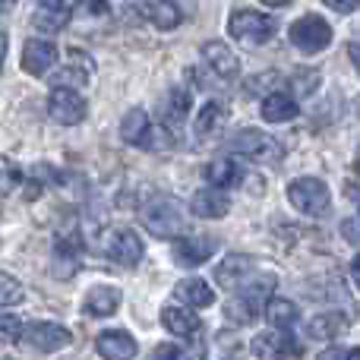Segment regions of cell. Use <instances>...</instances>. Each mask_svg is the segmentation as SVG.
<instances>
[{
  "instance_id": "39",
  "label": "cell",
  "mask_w": 360,
  "mask_h": 360,
  "mask_svg": "<svg viewBox=\"0 0 360 360\" xmlns=\"http://www.w3.org/2000/svg\"><path fill=\"white\" fill-rule=\"evenodd\" d=\"M351 278H354V285L360 288V256H357L354 262H351Z\"/></svg>"
},
{
  "instance_id": "13",
  "label": "cell",
  "mask_w": 360,
  "mask_h": 360,
  "mask_svg": "<svg viewBox=\"0 0 360 360\" xmlns=\"http://www.w3.org/2000/svg\"><path fill=\"white\" fill-rule=\"evenodd\" d=\"M57 63V48L44 38H29L22 48V70L29 76H44Z\"/></svg>"
},
{
  "instance_id": "1",
  "label": "cell",
  "mask_w": 360,
  "mask_h": 360,
  "mask_svg": "<svg viewBox=\"0 0 360 360\" xmlns=\"http://www.w3.org/2000/svg\"><path fill=\"white\" fill-rule=\"evenodd\" d=\"M143 224L152 237H162V240L171 237V240H177L180 231L186 228V209L174 196H152L143 205Z\"/></svg>"
},
{
  "instance_id": "7",
  "label": "cell",
  "mask_w": 360,
  "mask_h": 360,
  "mask_svg": "<svg viewBox=\"0 0 360 360\" xmlns=\"http://www.w3.org/2000/svg\"><path fill=\"white\" fill-rule=\"evenodd\" d=\"M250 351H253L259 360H291V357H300V345L294 342V335H291V332H285V329L259 332V335L250 342Z\"/></svg>"
},
{
  "instance_id": "42",
  "label": "cell",
  "mask_w": 360,
  "mask_h": 360,
  "mask_svg": "<svg viewBox=\"0 0 360 360\" xmlns=\"http://www.w3.org/2000/svg\"><path fill=\"white\" fill-rule=\"evenodd\" d=\"M266 6H285V4H291V0H262Z\"/></svg>"
},
{
  "instance_id": "27",
  "label": "cell",
  "mask_w": 360,
  "mask_h": 360,
  "mask_svg": "<svg viewBox=\"0 0 360 360\" xmlns=\"http://www.w3.org/2000/svg\"><path fill=\"white\" fill-rule=\"evenodd\" d=\"M297 307H294V300H285V297H272L266 304V319L275 326V329H291L294 323H297Z\"/></svg>"
},
{
  "instance_id": "38",
  "label": "cell",
  "mask_w": 360,
  "mask_h": 360,
  "mask_svg": "<svg viewBox=\"0 0 360 360\" xmlns=\"http://www.w3.org/2000/svg\"><path fill=\"white\" fill-rule=\"evenodd\" d=\"M335 360H360V348H348V351L335 348Z\"/></svg>"
},
{
  "instance_id": "21",
  "label": "cell",
  "mask_w": 360,
  "mask_h": 360,
  "mask_svg": "<svg viewBox=\"0 0 360 360\" xmlns=\"http://www.w3.org/2000/svg\"><path fill=\"white\" fill-rule=\"evenodd\" d=\"M348 332V316L345 313H319V316H313L310 323H307V335L316 338V342H332V338L345 335Z\"/></svg>"
},
{
  "instance_id": "24",
  "label": "cell",
  "mask_w": 360,
  "mask_h": 360,
  "mask_svg": "<svg viewBox=\"0 0 360 360\" xmlns=\"http://www.w3.org/2000/svg\"><path fill=\"white\" fill-rule=\"evenodd\" d=\"M205 180L212 190H231V186L243 184V168H237L228 158H218V162L205 165Z\"/></svg>"
},
{
  "instance_id": "16",
  "label": "cell",
  "mask_w": 360,
  "mask_h": 360,
  "mask_svg": "<svg viewBox=\"0 0 360 360\" xmlns=\"http://www.w3.org/2000/svg\"><path fill=\"white\" fill-rule=\"evenodd\" d=\"M202 60L218 79H234L237 67H240L237 57H234V51H231L224 41H205L202 44Z\"/></svg>"
},
{
  "instance_id": "36",
  "label": "cell",
  "mask_w": 360,
  "mask_h": 360,
  "mask_svg": "<svg viewBox=\"0 0 360 360\" xmlns=\"http://www.w3.org/2000/svg\"><path fill=\"white\" fill-rule=\"evenodd\" d=\"M82 6H86L89 16H105L108 13V0H82Z\"/></svg>"
},
{
  "instance_id": "15",
  "label": "cell",
  "mask_w": 360,
  "mask_h": 360,
  "mask_svg": "<svg viewBox=\"0 0 360 360\" xmlns=\"http://www.w3.org/2000/svg\"><path fill=\"white\" fill-rule=\"evenodd\" d=\"M224 120H228V108H224L221 101H205V105L199 108L196 120H193V133H196V139H202V143L218 139V133L224 130Z\"/></svg>"
},
{
  "instance_id": "22",
  "label": "cell",
  "mask_w": 360,
  "mask_h": 360,
  "mask_svg": "<svg viewBox=\"0 0 360 360\" xmlns=\"http://www.w3.org/2000/svg\"><path fill=\"white\" fill-rule=\"evenodd\" d=\"M174 297L180 300V304H186V307H212L215 304V294H212V288L205 285L202 278H184V281H177L174 285Z\"/></svg>"
},
{
  "instance_id": "23",
  "label": "cell",
  "mask_w": 360,
  "mask_h": 360,
  "mask_svg": "<svg viewBox=\"0 0 360 360\" xmlns=\"http://www.w3.org/2000/svg\"><path fill=\"white\" fill-rule=\"evenodd\" d=\"M117 307H120V291L117 288L98 285V288H92V291L86 294L82 310H86L89 316H111V313H117Z\"/></svg>"
},
{
  "instance_id": "25",
  "label": "cell",
  "mask_w": 360,
  "mask_h": 360,
  "mask_svg": "<svg viewBox=\"0 0 360 360\" xmlns=\"http://www.w3.org/2000/svg\"><path fill=\"white\" fill-rule=\"evenodd\" d=\"M162 326L171 332V335L193 338L202 323H199L190 310H184V307H165V310H162Z\"/></svg>"
},
{
  "instance_id": "19",
  "label": "cell",
  "mask_w": 360,
  "mask_h": 360,
  "mask_svg": "<svg viewBox=\"0 0 360 360\" xmlns=\"http://www.w3.org/2000/svg\"><path fill=\"white\" fill-rule=\"evenodd\" d=\"M190 105H193L190 92H184V89H171V92L162 98V120H165V127H168V130H174V133L184 130L186 117H190Z\"/></svg>"
},
{
  "instance_id": "44",
  "label": "cell",
  "mask_w": 360,
  "mask_h": 360,
  "mask_svg": "<svg viewBox=\"0 0 360 360\" xmlns=\"http://www.w3.org/2000/svg\"><path fill=\"white\" fill-rule=\"evenodd\" d=\"M357 111H360V98H357Z\"/></svg>"
},
{
  "instance_id": "40",
  "label": "cell",
  "mask_w": 360,
  "mask_h": 360,
  "mask_svg": "<svg viewBox=\"0 0 360 360\" xmlns=\"http://www.w3.org/2000/svg\"><path fill=\"white\" fill-rule=\"evenodd\" d=\"M4 60H6V35L0 32V67H4Z\"/></svg>"
},
{
  "instance_id": "17",
  "label": "cell",
  "mask_w": 360,
  "mask_h": 360,
  "mask_svg": "<svg viewBox=\"0 0 360 360\" xmlns=\"http://www.w3.org/2000/svg\"><path fill=\"white\" fill-rule=\"evenodd\" d=\"M215 237H177L174 240V259L180 266H199V262L212 259L215 253Z\"/></svg>"
},
{
  "instance_id": "14",
  "label": "cell",
  "mask_w": 360,
  "mask_h": 360,
  "mask_svg": "<svg viewBox=\"0 0 360 360\" xmlns=\"http://www.w3.org/2000/svg\"><path fill=\"white\" fill-rule=\"evenodd\" d=\"M95 351L105 360H133L136 357V342H133L130 332L124 329H108L95 338Z\"/></svg>"
},
{
  "instance_id": "43",
  "label": "cell",
  "mask_w": 360,
  "mask_h": 360,
  "mask_svg": "<svg viewBox=\"0 0 360 360\" xmlns=\"http://www.w3.org/2000/svg\"><path fill=\"white\" fill-rule=\"evenodd\" d=\"M354 171H357V177H360V149H357V155H354Z\"/></svg>"
},
{
  "instance_id": "29",
  "label": "cell",
  "mask_w": 360,
  "mask_h": 360,
  "mask_svg": "<svg viewBox=\"0 0 360 360\" xmlns=\"http://www.w3.org/2000/svg\"><path fill=\"white\" fill-rule=\"evenodd\" d=\"M22 297H25L22 285H19L13 275L0 272V307H13V304H19Z\"/></svg>"
},
{
  "instance_id": "32",
  "label": "cell",
  "mask_w": 360,
  "mask_h": 360,
  "mask_svg": "<svg viewBox=\"0 0 360 360\" xmlns=\"http://www.w3.org/2000/svg\"><path fill=\"white\" fill-rule=\"evenodd\" d=\"M262 86H281V76H278V73H262V76H253V79L243 82L247 95H259Z\"/></svg>"
},
{
  "instance_id": "9",
  "label": "cell",
  "mask_w": 360,
  "mask_h": 360,
  "mask_svg": "<svg viewBox=\"0 0 360 360\" xmlns=\"http://www.w3.org/2000/svg\"><path fill=\"white\" fill-rule=\"evenodd\" d=\"M105 253L111 262H117V266H139V259H143V240H139L136 231L130 228H120V231H111L105 240Z\"/></svg>"
},
{
  "instance_id": "30",
  "label": "cell",
  "mask_w": 360,
  "mask_h": 360,
  "mask_svg": "<svg viewBox=\"0 0 360 360\" xmlns=\"http://www.w3.org/2000/svg\"><path fill=\"white\" fill-rule=\"evenodd\" d=\"M22 332H25V326L16 316H0V342H6V345L22 342Z\"/></svg>"
},
{
  "instance_id": "2",
  "label": "cell",
  "mask_w": 360,
  "mask_h": 360,
  "mask_svg": "<svg viewBox=\"0 0 360 360\" xmlns=\"http://www.w3.org/2000/svg\"><path fill=\"white\" fill-rule=\"evenodd\" d=\"M272 288H275V275L272 272H269V275H256V281H250L247 288H240V291H237L234 300H228L224 316H228L231 323H237V326L253 323V319L266 310Z\"/></svg>"
},
{
  "instance_id": "31",
  "label": "cell",
  "mask_w": 360,
  "mask_h": 360,
  "mask_svg": "<svg viewBox=\"0 0 360 360\" xmlns=\"http://www.w3.org/2000/svg\"><path fill=\"white\" fill-rule=\"evenodd\" d=\"M67 19H70V16H63V13L38 10V16L32 19V22H35L38 29H44V32H57V29H63V25H67Z\"/></svg>"
},
{
  "instance_id": "11",
  "label": "cell",
  "mask_w": 360,
  "mask_h": 360,
  "mask_svg": "<svg viewBox=\"0 0 360 360\" xmlns=\"http://www.w3.org/2000/svg\"><path fill=\"white\" fill-rule=\"evenodd\" d=\"M120 139L136 146V149H155L158 146L155 143L158 133H155V127H152L149 114H146L143 108H130V111H127V117L120 120Z\"/></svg>"
},
{
  "instance_id": "18",
  "label": "cell",
  "mask_w": 360,
  "mask_h": 360,
  "mask_svg": "<svg viewBox=\"0 0 360 360\" xmlns=\"http://www.w3.org/2000/svg\"><path fill=\"white\" fill-rule=\"evenodd\" d=\"M190 212L196 218H224L231 212V199L224 190H212V186H205V190H199L196 196L190 199Z\"/></svg>"
},
{
  "instance_id": "26",
  "label": "cell",
  "mask_w": 360,
  "mask_h": 360,
  "mask_svg": "<svg viewBox=\"0 0 360 360\" xmlns=\"http://www.w3.org/2000/svg\"><path fill=\"white\" fill-rule=\"evenodd\" d=\"M262 117H266L269 124H288V120L297 117V101L285 92L266 95V101H262Z\"/></svg>"
},
{
  "instance_id": "20",
  "label": "cell",
  "mask_w": 360,
  "mask_h": 360,
  "mask_svg": "<svg viewBox=\"0 0 360 360\" xmlns=\"http://www.w3.org/2000/svg\"><path fill=\"white\" fill-rule=\"evenodd\" d=\"M139 10H143V16L162 32H171V29H177V25L184 22V16H180L174 0H143Z\"/></svg>"
},
{
  "instance_id": "10",
  "label": "cell",
  "mask_w": 360,
  "mask_h": 360,
  "mask_svg": "<svg viewBox=\"0 0 360 360\" xmlns=\"http://www.w3.org/2000/svg\"><path fill=\"white\" fill-rule=\"evenodd\" d=\"M253 266H256L253 256H243V253L224 256V259L218 262V269H215L218 288H224V291H240V288H247V281L256 275Z\"/></svg>"
},
{
  "instance_id": "8",
  "label": "cell",
  "mask_w": 360,
  "mask_h": 360,
  "mask_svg": "<svg viewBox=\"0 0 360 360\" xmlns=\"http://www.w3.org/2000/svg\"><path fill=\"white\" fill-rule=\"evenodd\" d=\"M48 114L57 120V124L76 127V124L86 120L89 105H86V98H82L76 89H54L51 98H48Z\"/></svg>"
},
{
  "instance_id": "3",
  "label": "cell",
  "mask_w": 360,
  "mask_h": 360,
  "mask_svg": "<svg viewBox=\"0 0 360 360\" xmlns=\"http://www.w3.org/2000/svg\"><path fill=\"white\" fill-rule=\"evenodd\" d=\"M228 149L234 152V155H243V158H250V162H262V165H275L285 158V149H281L278 139L262 133V130H253V127L234 133Z\"/></svg>"
},
{
  "instance_id": "34",
  "label": "cell",
  "mask_w": 360,
  "mask_h": 360,
  "mask_svg": "<svg viewBox=\"0 0 360 360\" xmlns=\"http://www.w3.org/2000/svg\"><path fill=\"white\" fill-rule=\"evenodd\" d=\"M79 4H82V0H41V10L63 13V16H70V13H73Z\"/></svg>"
},
{
  "instance_id": "12",
  "label": "cell",
  "mask_w": 360,
  "mask_h": 360,
  "mask_svg": "<svg viewBox=\"0 0 360 360\" xmlns=\"http://www.w3.org/2000/svg\"><path fill=\"white\" fill-rule=\"evenodd\" d=\"M70 338H73L70 329H63V326H57V323H29L22 332V342L35 351H44V354L70 345Z\"/></svg>"
},
{
  "instance_id": "41",
  "label": "cell",
  "mask_w": 360,
  "mask_h": 360,
  "mask_svg": "<svg viewBox=\"0 0 360 360\" xmlns=\"http://www.w3.org/2000/svg\"><path fill=\"white\" fill-rule=\"evenodd\" d=\"M16 6V0H0V13H6V10H13Z\"/></svg>"
},
{
  "instance_id": "33",
  "label": "cell",
  "mask_w": 360,
  "mask_h": 360,
  "mask_svg": "<svg viewBox=\"0 0 360 360\" xmlns=\"http://www.w3.org/2000/svg\"><path fill=\"white\" fill-rule=\"evenodd\" d=\"M342 237L348 243H354V247H360V215H351L342 221Z\"/></svg>"
},
{
  "instance_id": "6",
  "label": "cell",
  "mask_w": 360,
  "mask_h": 360,
  "mask_svg": "<svg viewBox=\"0 0 360 360\" xmlns=\"http://www.w3.org/2000/svg\"><path fill=\"white\" fill-rule=\"evenodd\" d=\"M228 32L237 41L262 44L275 35V19L266 16V13H256V10H234L228 19Z\"/></svg>"
},
{
  "instance_id": "35",
  "label": "cell",
  "mask_w": 360,
  "mask_h": 360,
  "mask_svg": "<svg viewBox=\"0 0 360 360\" xmlns=\"http://www.w3.org/2000/svg\"><path fill=\"white\" fill-rule=\"evenodd\" d=\"M329 10H335V13H354L357 6H360V0H323Z\"/></svg>"
},
{
  "instance_id": "5",
  "label": "cell",
  "mask_w": 360,
  "mask_h": 360,
  "mask_svg": "<svg viewBox=\"0 0 360 360\" xmlns=\"http://www.w3.org/2000/svg\"><path fill=\"white\" fill-rule=\"evenodd\" d=\"M291 44L307 57L319 54V51H326L332 44V25L326 22L323 16L307 13V16H300L297 22L291 25Z\"/></svg>"
},
{
  "instance_id": "28",
  "label": "cell",
  "mask_w": 360,
  "mask_h": 360,
  "mask_svg": "<svg viewBox=\"0 0 360 360\" xmlns=\"http://www.w3.org/2000/svg\"><path fill=\"white\" fill-rule=\"evenodd\" d=\"M155 360H205V345H162L155 351Z\"/></svg>"
},
{
  "instance_id": "4",
  "label": "cell",
  "mask_w": 360,
  "mask_h": 360,
  "mask_svg": "<svg viewBox=\"0 0 360 360\" xmlns=\"http://www.w3.org/2000/svg\"><path fill=\"white\" fill-rule=\"evenodd\" d=\"M288 199L297 212L304 215H326L332 205V193L326 186V180L319 177H297L288 184Z\"/></svg>"
},
{
  "instance_id": "37",
  "label": "cell",
  "mask_w": 360,
  "mask_h": 360,
  "mask_svg": "<svg viewBox=\"0 0 360 360\" xmlns=\"http://www.w3.org/2000/svg\"><path fill=\"white\" fill-rule=\"evenodd\" d=\"M348 57H351V67L360 73V41H351L348 44Z\"/></svg>"
}]
</instances>
